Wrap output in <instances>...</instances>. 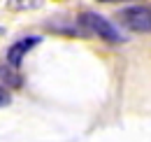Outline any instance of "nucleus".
<instances>
[{"label": "nucleus", "mask_w": 151, "mask_h": 142, "mask_svg": "<svg viewBox=\"0 0 151 142\" xmlns=\"http://www.w3.org/2000/svg\"><path fill=\"white\" fill-rule=\"evenodd\" d=\"M23 86V75L19 68H12L7 63H0V89L2 91H14Z\"/></svg>", "instance_id": "4"}, {"label": "nucleus", "mask_w": 151, "mask_h": 142, "mask_svg": "<svg viewBox=\"0 0 151 142\" xmlns=\"http://www.w3.org/2000/svg\"><path fill=\"white\" fill-rule=\"evenodd\" d=\"M77 23L88 35H95V37H100V40H105V42H109V44L126 42V37L121 35V30L114 26L109 19H105L102 14H98V12H81L79 19H77Z\"/></svg>", "instance_id": "1"}, {"label": "nucleus", "mask_w": 151, "mask_h": 142, "mask_svg": "<svg viewBox=\"0 0 151 142\" xmlns=\"http://www.w3.org/2000/svg\"><path fill=\"white\" fill-rule=\"evenodd\" d=\"M121 26L132 33H151V7L149 5H128L116 12Z\"/></svg>", "instance_id": "2"}, {"label": "nucleus", "mask_w": 151, "mask_h": 142, "mask_svg": "<svg viewBox=\"0 0 151 142\" xmlns=\"http://www.w3.org/2000/svg\"><path fill=\"white\" fill-rule=\"evenodd\" d=\"M37 5H42V2H37V0H33V2H17V0H12V2H9L12 9H33V7H37Z\"/></svg>", "instance_id": "5"}, {"label": "nucleus", "mask_w": 151, "mask_h": 142, "mask_svg": "<svg viewBox=\"0 0 151 142\" xmlns=\"http://www.w3.org/2000/svg\"><path fill=\"white\" fill-rule=\"evenodd\" d=\"M12 103V98H9V91H2L0 89V107H7Z\"/></svg>", "instance_id": "6"}, {"label": "nucleus", "mask_w": 151, "mask_h": 142, "mask_svg": "<svg viewBox=\"0 0 151 142\" xmlns=\"http://www.w3.org/2000/svg\"><path fill=\"white\" fill-rule=\"evenodd\" d=\"M40 42H42V37H40V35H26V37H21V40H17V42H12L9 49H7V54H5L7 65L19 68L21 63H23V58L30 54V49H35Z\"/></svg>", "instance_id": "3"}]
</instances>
